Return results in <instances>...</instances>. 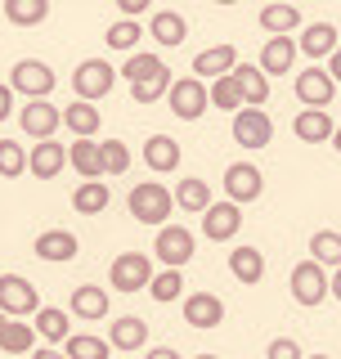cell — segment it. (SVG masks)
Masks as SVG:
<instances>
[{
  "mask_svg": "<svg viewBox=\"0 0 341 359\" xmlns=\"http://www.w3.org/2000/svg\"><path fill=\"white\" fill-rule=\"evenodd\" d=\"M144 359H180L175 351H170V346H153V351L149 355H144Z\"/></svg>",
  "mask_w": 341,
  "mask_h": 359,
  "instance_id": "obj_50",
  "label": "cell"
},
{
  "mask_svg": "<svg viewBox=\"0 0 341 359\" xmlns=\"http://www.w3.org/2000/svg\"><path fill=\"white\" fill-rule=\"evenodd\" d=\"M170 198H175V207L193 211V216H202V211L215 202V198H211V184H207L202 175H185V180L175 184V194H170Z\"/></svg>",
  "mask_w": 341,
  "mask_h": 359,
  "instance_id": "obj_29",
  "label": "cell"
},
{
  "mask_svg": "<svg viewBox=\"0 0 341 359\" xmlns=\"http://www.w3.org/2000/svg\"><path fill=\"white\" fill-rule=\"evenodd\" d=\"M144 162L153 166V171H175L180 166V144L170 140V135H149V144H144Z\"/></svg>",
  "mask_w": 341,
  "mask_h": 359,
  "instance_id": "obj_32",
  "label": "cell"
},
{
  "mask_svg": "<svg viewBox=\"0 0 341 359\" xmlns=\"http://www.w3.org/2000/svg\"><path fill=\"white\" fill-rule=\"evenodd\" d=\"M63 355L67 359H112V346L95 332H72L63 341Z\"/></svg>",
  "mask_w": 341,
  "mask_h": 359,
  "instance_id": "obj_35",
  "label": "cell"
},
{
  "mask_svg": "<svg viewBox=\"0 0 341 359\" xmlns=\"http://www.w3.org/2000/svg\"><path fill=\"white\" fill-rule=\"evenodd\" d=\"M234 67H238V50H234V45H211V50H202L198 59H193V76H198V81L211 76V81H215V76L234 72Z\"/></svg>",
  "mask_w": 341,
  "mask_h": 359,
  "instance_id": "obj_25",
  "label": "cell"
},
{
  "mask_svg": "<svg viewBox=\"0 0 341 359\" xmlns=\"http://www.w3.org/2000/svg\"><path fill=\"white\" fill-rule=\"evenodd\" d=\"M292 63H297V41L292 36H269L265 45H260V72L265 76H288Z\"/></svg>",
  "mask_w": 341,
  "mask_h": 359,
  "instance_id": "obj_17",
  "label": "cell"
},
{
  "mask_svg": "<svg viewBox=\"0 0 341 359\" xmlns=\"http://www.w3.org/2000/svg\"><path fill=\"white\" fill-rule=\"evenodd\" d=\"M0 328H5V314H0Z\"/></svg>",
  "mask_w": 341,
  "mask_h": 359,
  "instance_id": "obj_55",
  "label": "cell"
},
{
  "mask_svg": "<svg viewBox=\"0 0 341 359\" xmlns=\"http://www.w3.org/2000/svg\"><path fill=\"white\" fill-rule=\"evenodd\" d=\"M32 328H36V337H45L50 346H63L67 337H72V314L54 310V306H41L36 314H32Z\"/></svg>",
  "mask_w": 341,
  "mask_h": 359,
  "instance_id": "obj_24",
  "label": "cell"
},
{
  "mask_svg": "<svg viewBox=\"0 0 341 359\" xmlns=\"http://www.w3.org/2000/svg\"><path fill=\"white\" fill-rule=\"evenodd\" d=\"M328 297H337V301H341V265L333 269V274H328Z\"/></svg>",
  "mask_w": 341,
  "mask_h": 359,
  "instance_id": "obj_48",
  "label": "cell"
},
{
  "mask_svg": "<svg viewBox=\"0 0 341 359\" xmlns=\"http://www.w3.org/2000/svg\"><path fill=\"white\" fill-rule=\"evenodd\" d=\"M193 252H198V238H193V229L185 224H162L153 238V256L162 261V269H185L193 261Z\"/></svg>",
  "mask_w": 341,
  "mask_h": 359,
  "instance_id": "obj_3",
  "label": "cell"
},
{
  "mask_svg": "<svg viewBox=\"0 0 341 359\" xmlns=\"http://www.w3.org/2000/svg\"><path fill=\"white\" fill-rule=\"evenodd\" d=\"M265 194V175H260L256 162H234L229 171H225V198L234 202V207H247V202H256Z\"/></svg>",
  "mask_w": 341,
  "mask_h": 359,
  "instance_id": "obj_9",
  "label": "cell"
},
{
  "mask_svg": "<svg viewBox=\"0 0 341 359\" xmlns=\"http://www.w3.org/2000/svg\"><path fill=\"white\" fill-rule=\"evenodd\" d=\"M67 166H72L81 180H104V153H99V140L67 144Z\"/></svg>",
  "mask_w": 341,
  "mask_h": 359,
  "instance_id": "obj_22",
  "label": "cell"
},
{
  "mask_svg": "<svg viewBox=\"0 0 341 359\" xmlns=\"http://www.w3.org/2000/svg\"><path fill=\"white\" fill-rule=\"evenodd\" d=\"M166 90H170V72L162 67V72L144 76V81H131V99H135V104H157Z\"/></svg>",
  "mask_w": 341,
  "mask_h": 359,
  "instance_id": "obj_41",
  "label": "cell"
},
{
  "mask_svg": "<svg viewBox=\"0 0 341 359\" xmlns=\"http://www.w3.org/2000/svg\"><path fill=\"white\" fill-rule=\"evenodd\" d=\"M207 99L220 112H238L243 108V90H238V76L234 72H225V76H215V81L207 86Z\"/></svg>",
  "mask_w": 341,
  "mask_h": 359,
  "instance_id": "obj_38",
  "label": "cell"
},
{
  "mask_svg": "<svg viewBox=\"0 0 341 359\" xmlns=\"http://www.w3.org/2000/svg\"><path fill=\"white\" fill-rule=\"evenodd\" d=\"M193 359H220V355H193Z\"/></svg>",
  "mask_w": 341,
  "mask_h": 359,
  "instance_id": "obj_52",
  "label": "cell"
},
{
  "mask_svg": "<svg viewBox=\"0 0 341 359\" xmlns=\"http://www.w3.org/2000/svg\"><path fill=\"white\" fill-rule=\"evenodd\" d=\"M117 86V67L108 59H81L72 72V90L76 99H86V104H99V99H108V90Z\"/></svg>",
  "mask_w": 341,
  "mask_h": 359,
  "instance_id": "obj_5",
  "label": "cell"
},
{
  "mask_svg": "<svg viewBox=\"0 0 341 359\" xmlns=\"http://www.w3.org/2000/svg\"><path fill=\"white\" fill-rule=\"evenodd\" d=\"M18 121H22V135L27 140H54V130L63 126V108H54L50 99H27L18 112Z\"/></svg>",
  "mask_w": 341,
  "mask_h": 359,
  "instance_id": "obj_10",
  "label": "cell"
},
{
  "mask_svg": "<svg viewBox=\"0 0 341 359\" xmlns=\"http://www.w3.org/2000/svg\"><path fill=\"white\" fill-rule=\"evenodd\" d=\"M99 112H95V104H86V99H72V104L63 108V126L76 135V140H95L99 135Z\"/></svg>",
  "mask_w": 341,
  "mask_h": 359,
  "instance_id": "obj_30",
  "label": "cell"
},
{
  "mask_svg": "<svg viewBox=\"0 0 341 359\" xmlns=\"http://www.w3.org/2000/svg\"><path fill=\"white\" fill-rule=\"evenodd\" d=\"M108 346L121 351V355L144 351V346H149V323H144L140 314H121V319L112 323V332H108Z\"/></svg>",
  "mask_w": 341,
  "mask_h": 359,
  "instance_id": "obj_18",
  "label": "cell"
},
{
  "mask_svg": "<svg viewBox=\"0 0 341 359\" xmlns=\"http://www.w3.org/2000/svg\"><path fill=\"white\" fill-rule=\"evenodd\" d=\"M265 359H305V355H301V346L292 341V337H274V341L265 346Z\"/></svg>",
  "mask_w": 341,
  "mask_h": 359,
  "instance_id": "obj_44",
  "label": "cell"
},
{
  "mask_svg": "<svg viewBox=\"0 0 341 359\" xmlns=\"http://www.w3.org/2000/svg\"><path fill=\"white\" fill-rule=\"evenodd\" d=\"M220 319H225V301L215 292H189L185 297V323L189 328L207 332V328H220Z\"/></svg>",
  "mask_w": 341,
  "mask_h": 359,
  "instance_id": "obj_14",
  "label": "cell"
},
{
  "mask_svg": "<svg viewBox=\"0 0 341 359\" xmlns=\"http://www.w3.org/2000/svg\"><path fill=\"white\" fill-rule=\"evenodd\" d=\"M27 171V149L18 140H0V175L5 180H18Z\"/></svg>",
  "mask_w": 341,
  "mask_h": 359,
  "instance_id": "obj_42",
  "label": "cell"
},
{
  "mask_svg": "<svg viewBox=\"0 0 341 359\" xmlns=\"http://www.w3.org/2000/svg\"><path fill=\"white\" fill-rule=\"evenodd\" d=\"M292 90H297V99H301V108H328L333 104V95H337V81L328 76V67H305V72L292 81Z\"/></svg>",
  "mask_w": 341,
  "mask_h": 359,
  "instance_id": "obj_13",
  "label": "cell"
},
{
  "mask_svg": "<svg viewBox=\"0 0 341 359\" xmlns=\"http://www.w3.org/2000/svg\"><path fill=\"white\" fill-rule=\"evenodd\" d=\"M238 224H243V207H234L229 198L211 202V207L202 211V238L207 243H229V238H238Z\"/></svg>",
  "mask_w": 341,
  "mask_h": 359,
  "instance_id": "obj_12",
  "label": "cell"
},
{
  "mask_svg": "<svg viewBox=\"0 0 341 359\" xmlns=\"http://www.w3.org/2000/svg\"><path fill=\"white\" fill-rule=\"evenodd\" d=\"M234 140L238 149H265L274 140V121L265 108H238L234 112Z\"/></svg>",
  "mask_w": 341,
  "mask_h": 359,
  "instance_id": "obj_11",
  "label": "cell"
},
{
  "mask_svg": "<svg viewBox=\"0 0 341 359\" xmlns=\"http://www.w3.org/2000/svg\"><path fill=\"white\" fill-rule=\"evenodd\" d=\"M328 76H333V81H341V41H337V50L328 54Z\"/></svg>",
  "mask_w": 341,
  "mask_h": 359,
  "instance_id": "obj_47",
  "label": "cell"
},
{
  "mask_svg": "<svg viewBox=\"0 0 341 359\" xmlns=\"http://www.w3.org/2000/svg\"><path fill=\"white\" fill-rule=\"evenodd\" d=\"M333 149H337V153H341V126H337V130H333Z\"/></svg>",
  "mask_w": 341,
  "mask_h": 359,
  "instance_id": "obj_51",
  "label": "cell"
},
{
  "mask_svg": "<svg viewBox=\"0 0 341 359\" xmlns=\"http://www.w3.org/2000/svg\"><path fill=\"white\" fill-rule=\"evenodd\" d=\"M41 310V292L22 274H0V314L5 319H32Z\"/></svg>",
  "mask_w": 341,
  "mask_h": 359,
  "instance_id": "obj_4",
  "label": "cell"
},
{
  "mask_svg": "<svg viewBox=\"0 0 341 359\" xmlns=\"http://www.w3.org/2000/svg\"><path fill=\"white\" fill-rule=\"evenodd\" d=\"M108 306H112V292L95 287V283H81V287L72 292V314H76V319H86V323L108 319Z\"/></svg>",
  "mask_w": 341,
  "mask_h": 359,
  "instance_id": "obj_21",
  "label": "cell"
},
{
  "mask_svg": "<svg viewBox=\"0 0 341 359\" xmlns=\"http://www.w3.org/2000/svg\"><path fill=\"white\" fill-rule=\"evenodd\" d=\"M292 130H297L301 144H328L333 130H337V121H333V112H323V108H305V112H297Z\"/></svg>",
  "mask_w": 341,
  "mask_h": 359,
  "instance_id": "obj_20",
  "label": "cell"
},
{
  "mask_svg": "<svg viewBox=\"0 0 341 359\" xmlns=\"http://www.w3.org/2000/svg\"><path fill=\"white\" fill-rule=\"evenodd\" d=\"M32 355H36V359H67L59 346H41V351H32Z\"/></svg>",
  "mask_w": 341,
  "mask_h": 359,
  "instance_id": "obj_49",
  "label": "cell"
},
{
  "mask_svg": "<svg viewBox=\"0 0 341 359\" xmlns=\"http://www.w3.org/2000/svg\"><path fill=\"white\" fill-rule=\"evenodd\" d=\"M234 76H238V90H243V108H265V99H269V76L260 72L256 63H238Z\"/></svg>",
  "mask_w": 341,
  "mask_h": 359,
  "instance_id": "obj_26",
  "label": "cell"
},
{
  "mask_svg": "<svg viewBox=\"0 0 341 359\" xmlns=\"http://www.w3.org/2000/svg\"><path fill=\"white\" fill-rule=\"evenodd\" d=\"M149 292L153 301H162V306H170V301H180L185 297V274H180V269H162V274H153L149 278Z\"/></svg>",
  "mask_w": 341,
  "mask_h": 359,
  "instance_id": "obj_39",
  "label": "cell"
},
{
  "mask_svg": "<svg viewBox=\"0 0 341 359\" xmlns=\"http://www.w3.org/2000/svg\"><path fill=\"white\" fill-rule=\"evenodd\" d=\"M5 18L14 27H41L50 18V0H5Z\"/></svg>",
  "mask_w": 341,
  "mask_h": 359,
  "instance_id": "obj_34",
  "label": "cell"
},
{
  "mask_svg": "<svg viewBox=\"0 0 341 359\" xmlns=\"http://www.w3.org/2000/svg\"><path fill=\"white\" fill-rule=\"evenodd\" d=\"M149 36L157 45H166V50H175V45H185V36H189V22H185V14H175V9H157L149 18Z\"/></svg>",
  "mask_w": 341,
  "mask_h": 359,
  "instance_id": "obj_23",
  "label": "cell"
},
{
  "mask_svg": "<svg viewBox=\"0 0 341 359\" xmlns=\"http://www.w3.org/2000/svg\"><path fill=\"white\" fill-rule=\"evenodd\" d=\"M166 104L180 121H198L202 112L211 108V99H207V86H202L198 76H175L170 90H166Z\"/></svg>",
  "mask_w": 341,
  "mask_h": 359,
  "instance_id": "obj_7",
  "label": "cell"
},
{
  "mask_svg": "<svg viewBox=\"0 0 341 359\" xmlns=\"http://www.w3.org/2000/svg\"><path fill=\"white\" fill-rule=\"evenodd\" d=\"M215 5H238V0H215Z\"/></svg>",
  "mask_w": 341,
  "mask_h": 359,
  "instance_id": "obj_53",
  "label": "cell"
},
{
  "mask_svg": "<svg viewBox=\"0 0 341 359\" xmlns=\"http://www.w3.org/2000/svg\"><path fill=\"white\" fill-rule=\"evenodd\" d=\"M108 184H99V180H86V184H76V194H72V211L76 216H99V211H108Z\"/></svg>",
  "mask_w": 341,
  "mask_h": 359,
  "instance_id": "obj_33",
  "label": "cell"
},
{
  "mask_svg": "<svg viewBox=\"0 0 341 359\" xmlns=\"http://www.w3.org/2000/svg\"><path fill=\"white\" fill-rule=\"evenodd\" d=\"M126 207L140 224H157V229H162L170 220V211H175V198L166 194V184H131Z\"/></svg>",
  "mask_w": 341,
  "mask_h": 359,
  "instance_id": "obj_1",
  "label": "cell"
},
{
  "mask_svg": "<svg viewBox=\"0 0 341 359\" xmlns=\"http://www.w3.org/2000/svg\"><path fill=\"white\" fill-rule=\"evenodd\" d=\"M337 27L333 22H310V27H301V36H297V54H305V59H328V54L337 50Z\"/></svg>",
  "mask_w": 341,
  "mask_h": 359,
  "instance_id": "obj_19",
  "label": "cell"
},
{
  "mask_svg": "<svg viewBox=\"0 0 341 359\" xmlns=\"http://www.w3.org/2000/svg\"><path fill=\"white\" fill-rule=\"evenodd\" d=\"M310 359H328V355H310Z\"/></svg>",
  "mask_w": 341,
  "mask_h": 359,
  "instance_id": "obj_54",
  "label": "cell"
},
{
  "mask_svg": "<svg viewBox=\"0 0 341 359\" xmlns=\"http://www.w3.org/2000/svg\"><path fill=\"white\" fill-rule=\"evenodd\" d=\"M153 0H117V9H121V18H140L144 9H149Z\"/></svg>",
  "mask_w": 341,
  "mask_h": 359,
  "instance_id": "obj_45",
  "label": "cell"
},
{
  "mask_svg": "<svg viewBox=\"0 0 341 359\" xmlns=\"http://www.w3.org/2000/svg\"><path fill=\"white\" fill-rule=\"evenodd\" d=\"M149 278H153V256H144V252H121L108 269L112 292H144Z\"/></svg>",
  "mask_w": 341,
  "mask_h": 359,
  "instance_id": "obj_8",
  "label": "cell"
},
{
  "mask_svg": "<svg viewBox=\"0 0 341 359\" xmlns=\"http://www.w3.org/2000/svg\"><path fill=\"white\" fill-rule=\"evenodd\" d=\"M310 261L323 265V269H337L341 265V233L337 229H319L310 238Z\"/></svg>",
  "mask_w": 341,
  "mask_h": 359,
  "instance_id": "obj_36",
  "label": "cell"
},
{
  "mask_svg": "<svg viewBox=\"0 0 341 359\" xmlns=\"http://www.w3.org/2000/svg\"><path fill=\"white\" fill-rule=\"evenodd\" d=\"M140 41H144V27L135 18H117L104 32V45H108V50H121V54H135V45H140Z\"/></svg>",
  "mask_w": 341,
  "mask_h": 359,
  "instance_id": "obj_37",
  "label": "cell"
},
{
  "mask_svg": "<svg viewBox=\"0 0 341 359\" xmlns=\"http://www.w3.org/2000/svg\"><path fill=\"white\" fill-rule=\"evenodd\" d=\"M0 351L5 355H32L36 351V328L22 319H5V328H0Z\"/></svg>",
  "mask_w": 341,
  "mask_h": 359,
  "instance_id": "obj_31",
  "label": "cell"
},
{
  "mask_svg": "<svg viewBox=\"0 0 341 359\" xmlns=\"http://www.w3.org/2000/svg\"><path fill=\"white\" fill-rule=\"evenodd\" d=\"M288 287H292V301H297V306L314 310V306L328 301V269L314 265V261H301V265H292Z\"/></svg>",
  "mask_w": 341,
  "mask_h": 359,
  "instance_id": "obj_6",
  "label": "cell"
},
{
  "mask_svg": "<svg viewBox=\"0 0 341 359\" xmlns=\"http://www.w3.org/2000/svg\"><path fill=\"white\" fill-rule=\"evenodd\" d=\"M32 252H36L41 261H50V265H67V261H76L81 243H76L72 229H45V233H36Z\"/></svg>",
  "mask_w": 341,
  "mask_h": 359,
  "instance_id": "obj_15",
  "label": "cell"
},
{
  "mask_svg": "<svg viewBox=\"0 0 341 359\" xmlns=\"http://www.w3.org/2000/svg\"><path fill=\"white\" fill-rule=\"evenodd\" d=\"M54 86H59V76H54V67L41 63V59H18L9 67V90L22 95V99H50Z\"/></svg>",
  "mask_w": 341,
  "mask_h": 359,
  "instance_id": "obj_2",
  "label": "cell"
},
{
  "mask_svg": "<svg viewBox=\"0 0 341 359\" xmlns=\"http://www.w3.org/2000/svg\"><path fill=\"white\" fill-rule=\"evenodd\" d=\"M256 22L269 36H292V32H301V9L297 5H260Z\"/></svg>",
  "mask_w": 341,
  "mask_h": 359,
  "instance_id": "obj_28",
  "label": "cell"
},
{
  "mask_svg": "<svg viewBox=\"0 0 341 359\" xmlns=\"http://www.w3.org/2000/svg\"><path fill=\"white\" fill-rule=\"evenodd\" d=\"M9 117H14V90L0 86V121H9Z\"/></svg>",
  "mask_w": 341,
  "mask_h": 359,
  "instance_id": "obj_46",
  "label": "cell"
},
{
  "mask_svg": "<svg viewBox=\"0 0 341 359\" xmlns=\"http://www.w3.org/2000/svg\"><path fill=\"white\" fill-rule=\"evenodd\" d=\"M99 153H104V175H126L131 171V149L121 140H99Z\"/></svg>",
  "mask_w": 341,
  "mask_h": 359,
  "instance_id": "obj_43",
  "label": "cell"
},
{
  "mask_svg": "<svg viewBox=\"0 0 341 359\" xmlns=\"http://www.w3.org/2000/svg\"><path fill=\"white\" fill-rule=\"evenodd\" d=\"M162 59L157 54H149V50H135V54H126V63H121V72L117 76H126V81H144V76H153V72H162Z\"/></svg>",
  "mask_w": 341,
  "mask_h": 359,
  "instance_id": "obj_40",
  "label": "cell"
},
{
  "mask_svg": "<svg viewBox=\"0 0 341 359\" xmlns=\"http://www.w3.org/2000/svg\"><path fill=\"white\" fill-rule=\"evenodd\" d=\"M63 166H67V149H63L59 140H41V144H32V149H27V171L36 175V180H59Z\"/></svg>",
  "mask_w": 341,
  "mask_h": 359,
  "instance_id": "obj_16",
  "label": "cell"
},
{
  "mask_svg": "<svg viewBox=\"0 0 341 359\" xmlns=\"http://www.w3.org/2000/svg\"><path fill=\"white\" fill-rule=\"evenodd\" d=\"M229 274L238 283L256 287L260 278H265V256H260V247H234L229 252Z\"/></svg>",
  "mask_w": 341,
  "mask_h": 359,
  "instance_id": "obj_27",
  "label": "cell"
}]
</instances>
